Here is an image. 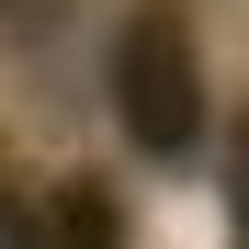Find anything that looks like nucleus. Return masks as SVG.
Masks as SVG:
<instances>
[{
  "label": "nucleus",
  "mask_w": 249,
  "mask_h": 249,
  "mask_svg": "<svg viewBox=\"0 0 249 249\" xmlns=\"http://www.w3.org/2000/svg\"><path fill=\"white\" fill-rule=\"evenodd\" d=\"M113 113H124V136L147 159H193V136H204V57H193V23L170 0L124 12V34H113Z\"/></svg>",
  "instance_id": "obj_1"
},
{
  "label": "nucleus",
  "mask_w": 249,
  "mask_h": 249,
  "mask_svg": "<svg viewBox=\"0 0 249 249\" xmlns=\"http://www.w3.org/2000/svg\"><path fill=\"white\" fill-rule=\"evenodd\" d=\"M57 249H113V215H102V193H68V215H57Z\"/></svg>",
  "instance_id": "obj_2"
},
{
  "label": "nucleus",
  "mask_w": 249,
  "mask_h": 249,
  "mask_svg": "<svg viewBox=\"0 0 249 249\" xmlns=\"http://www.w3.org/2000/svg\"><path fill=\"white\" fill-rule=\"evenodd\" d=\"M227 204H238V238H249V124L227 136Z\"/></svg>",
  "instance_id": "obj_3"
}]
</instances>
